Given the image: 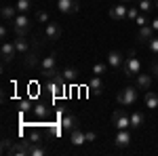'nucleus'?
Returning a JSON list of instances; mask_svg holds the SVG:
<instances>
[{"label":"nucleus","instance_id":"obj_10","mask_svg":"<svg viewBox=\"0 0 158 156\" xmlns=\"http://www.w3.org/2000/svg\"><path fill=\"white\" fill-rule=\"evenodd\" d=\"M0 55H2V61H4V63H9V61H13V57L17 55V48H15V42H4V44H2V51H0Z\"/></svg>","mask_w":158,"mask_h":156},{"label":"nucleus","instance_id":"obj_24","mask_svg":"<svg viewBox=\"0 0 158 156\" xmlns=\"http://www.w3.org/2000/svg\"><path fill=\"white\" fill-rule=\"evenodd\" d=\"M143 124V114L141 112H133L131 114V129H139Z\"/></svg>","mask_w":158,"mask_h":156},{"label":"nucleus","instance_id":"obj_32","mask_svg":"<svg viewBox=\"0 0 158 156\" xmlns=\"http://www.w3.org/2000/svg\"><path fill=\"white\" fill-rule=\"evenodd\" d=\"M36 19L40 21V23H49V13H47V11H38L36 13Z\"/></svg>","mask_w":158,"mask_h":156},{"label":"nucleus","instance_id":"obj_1","mask_svg":"<svg viewBox=\"0 0 158 156\" xmlns=\"http://www.w3.org/2000/svg\"><path fill=\"white\" fill-rule=\"evenodd\" d=\"M65 86H68V82H65V78L61 76V74H53V76H49V80H47V91H49L53 97H59L65 93Z\"/></svg>","mask_w":158,"mask_h":156},{"label":"nucleus","instance_id":"obj_9","mask_svg":"<svg viewBox=\"0 0 158 156\" xmlns=\"http://www.w3.org/2000/svg\"><path fill=\"white\" fill-rule=\"evenodd\" d=\"M127 13H129L127 4L120 2V4H116V6H112V9H110V17H112L114 21H124V19H127Z\"/></svg>","mask_w":158,"mask_h":156},{"label":"nucleus","instance_id":"obj_28","mask_svg":"<svg viewBox=\"0 0 158 156\" xmlns=\"http://www.w3.org/2000/svg\"><path fill=\"white\" fill-rule=\"evenodd\" d=\"M17 11L19 13H27L30 9H32V0H17Z\"/></svg>","mask_w":158,"mask_h":156},{"label":"nucleus","instance_id":"obj_35","mask_svg":"<svg viewBox=\"0 0 158 156\" xmlns=\"http://www.w3.org/2000/svg\"><path fill=\"white\" fill-rule=\"evenodd\" d=\"M30 108H32V101H27V99H23V101H19V110H21V112H27Z\"/></svg>","mask_w":158,"mask_h":156},{"label":"nucleus","instance_id":"obj_14","mask_svg":"<svg viewBox=\"0 0 158 156\" xmlns=\"http://www.w3.org/2000/svg\"><path fill=\"white\" fill-rule=\"evenodd\" d=\"M89 91H91V95H101L103 93V80L99 76H93L89 80Z\"/></svg>","mask_w":158,"mask_h":156},{"label":"nucleus","instance_id":"obj_12","mask_svg":"<svg viewBox=\"0 0 158 156\" xmlns=\"http://www.w3.org/2000/svg\"><path fill=\"white\" fill-rule=\"evenodd\" d=\"M114 144L118 145V148H127V145L131 144V133H129V129H118L116 137H114Z\"/></svg>","mask_w":158,"mask_h":156},{"label":"nucleus","instance_id":"obj_23","mask_svg":"<svg viewBox=\"0 0 158 156\" xmlns=\"http://www.w3.org/2000/svg\"><path fill=\"white\" fill-rule=\"evenodd\" d=\"M34 116H36L38 120H44L49 116V108H47L44 103H36V106H34Z\"/></svg>","mask_w":158,"mask_h":156},{"label":"nucleus","instance_id":"obj_26","mask_svg":"<svg viewBox=\"0 0 158 156\" xmlns=\"http://www.w3.org/2000/svg\"><path fill=\"white\" fill-rule=\"evenodd\" d=\"M27 141H32V144L42 141V131H40V129H30V131H27Z\"/></svg>","mask_w":158,"mask_h":156},{"label":"nucleus","instance_id":"obj_37","mask_svg":"<svg viewBox=\"0 0 158 156\" xmlns=\"http://www.w3.org/2000/svg\"><path fill=\"white\" fill-rule=\"evenodd\" d=\"M6 36H9V27L2 25V27H0V38H6Z\"/></svg>","mask_w":158,"mask_h":156},{"label":"nucleus","instance_id":"obj_27","mask_svg":"<svg viewBox=\"0 0 158 156\" xmlns=\"http://www.w3.org/2000/svg\"><path fill=\"white\" fill-rule=\"evenodd\" d=\"M137 6H139V11H141V13H150L152 9H154L152 0H137Z\"/></svg>","mask_w":158,"mask_h":156},{"label":"nucleus","instance_id":"obj_40","mask_svg":"<svg viewBox=\"0 0 158 156\" xmlns=\"http://www.w3.org/2000/svg\"><path fill=\"white\" fill-rule=\"evenodd\" d=\"M152 72H154V74L158 76V63H154V68H152Z\"/></svg>","mask_w":158,"mask_h":156},{"label":"nucleus","instance_id":"obj_19","mask_svg":"<svg viewBox=\"0 0 158 156\" xmlns=\"http://www.w3.org/2000/svg\"><path fill=\"white\" fill-rule=\"evenodd\" d=\"M154 32H156V30H154L152 25H141V27H139V40H141V42H150V40L154 38Z\"/></svg>","mask_w":158,"mask_h":156},{"label":"nucleus","instance_id":"obj_16","mask_svg":"<svg viewBox=\"0 0 158 156\" xmlns=\"http://www.w3.org/2000/svg\"><path fill=\"white\" fill-rule=\"evenodd\" d=\"M152 86V76L148 72H139L137 74V89H141V91H148Z\"/></svg>","mask_w":158,"mask_h":156},{"label":"nucleus","instance_id":"obj_2","mask_svg":"<svg viewBox=\"0 0 158 156\" xmlns=\"http://www.w3.org/2000/svg\"><path fill=\"white\" fill-rule=\"evenodd\" d=\"M141 72V61L137 59V55H135V51L129 53V57L124 59V65H122V74L127 76V78H137V74Z\"/></svg>","mask_w":158,"mask_h":156},{"label":"nucleus","instance_id":"obj_36","mask_svg":"<svg viewBox=\"0 0 158 156\" xmlns=\"http://www.w3.org/2000/svg\"><path fill=\"white\" fill-rule=\"evenodd\" d=\"M11 139H2V152H4V154H9V150H11Z\"/></svg>","mask_w":158,"mask_h":156},{"label":"nucleus","instance_id":"obj_3","mask_svg":"<svg viewBox=\"0 0 158 156\" xmlns=\"http://www.w3.org/2000/svg\"><path fill=\"white\" fill-rule=\"evenodd\" d=\"M11 23H13V32H15L17 36H25V34L30 32V27H32L27 13H17V17L13 19Z\"/></svg>","mask_w":158,"mask_h":156},{"label":"nucleus","instance_id":"obj_31","mask_svg":"<svg viewBox=\"0 0 158 156\" xmlns=\"http://www.w3.org/2000/svg\"><path fill=\"white\" fill-rule=\"evenodd\" d=\"M139 6H131V9H129V13H127V19H129V21H135V19H137V17H139Z\"/></svg>","mask_w":158,"mask_h":156},{"label":"nucleus","instance_id":"obj_5","mask_svg":"<svg viewBox=\"0 0 158 156\" xmlns=\"http://www.w3.org/2000/svg\"><path fill=\"white\" fill-rule=\"evenodd\" d=\"M112 122H114L116 129H129L131 127V116L127 112H122V110H116L112 114Z\"/></svg>","mask_w":158,"mask_h":156},{"label":"nucleus","instance_id":"obj_13","mask_svg":"<svg viewBox=\"0 0 158 156\" xmlns=\"http://www.w3.org/2000/svg\"><path fill=\"white\" fill-rule=\"evenodd\" d=\"M44 36H47V40H59V36H61L59 23L49 21V23H47V30H44Z\"/></svg>","mask_w":158,"mask_h":156},{"label":"nucleus","instance_id":"obj_22","mask_svg":"<svg viewBox=\"0 0 158 156\" xmlns=\"http://www.w3.org/2000/svg\"><path fill=\"white\" fill-rule=\"evenodd\" d=\"M44 154H47V148L42 145V141L30 144V156H44Z\"/></svg>","mask_w":158,"mask_h":156},{"label":"nucleus","instance_id":"obj_8","mask_svg":"<svg viewBox=\"0 0 158 156\" xmlns=\"http://www.w3.org/2000/svg\"><path fill=\"white\" fill-rule=\"evenodd\" d=\"M57 9L61 13H78L80 11V2L78 0H57Z\"/></svg>","mask_w":158,"mask_h":156},{"label":"nucleus","instance_id":"obj_41","mask_svg":"<svg viewBox=\"0 0 158 156\" xmlns=\"http://www.w3.org/2000/svg\"><path fill=\"white\" fill-rule=\"evenodd\" d=\"M120 2H124V4H127V2H133V0H120Z\"/></svg>","mask_w":158,"mask_h":156},{"label":"nucleus","instance_id":"obj_6","mask_svg":"<svg viewBox=\"0 0 158 156\" xmlns=\"http://www.w3.org/2000/svg\"><path fill=\"white\" fill-rule=\"evenodd\" d=\"M59 127L63 131H74V129H78V118L74 116L72 112H63L61 120H59Z\"/></svg>","mask_w":158,"mask_h":156},{"label":"nucleus","instance_id":"obj_4","mask_svg":"<svg viewBox=\"0 0 158 156\" xmlns=\"http://www.w3.org/2000/svg\"><path fill=\"white\" fill-rule=\"evenodd\" d=\"M137 97H139L137 86H124L120 93H118V103L120 106H133L135 101H137Z\"/></svg>","mask_w":158,"mask_h":156},{"label":"nucleus","instance_id":"obj_17","mask_svg":"<svg viewBox=\"0 0 158 156\" xmlns=\"http://www.w3.org/2000/svg\"><path fill=\"white\" fill-rule=\"evenodd\" d=\"M40 63H42V70H44V72H55V70H57V55L51 53L49 57H44Z\"/></svg>","mask_w":158,"mask_h":156},{"label":"nucleus","instance_id":"obj_29","mask_svg":"<svg viewBox=\"0 0 158 156\" xmlns=\"http://www.w3.org/2000/svg\"><path fill=\"white\" fill-rule=\"evenodd\" d=\"M36 63H38V55L36 53H27V55H25V65H27V68H34Z\"/></svg>","mask_w":158,"mask_h":156},{"label":"nucleus","instance_id":"obj_15","mask_svg":"<svg viewBox=\"0 0 158 156\" xmlns=\"http://www.w3.org/2000/svg\"><path fill=\"white\" fill-rule=\"evenodd\" d=\"M13 42H15V48H17L19 55H27L30 53V40L25 36H17V40H13Z\"/></svg>","mask_w":158,"mask_h":156},{"label":"nucleus","instance_id":"obj_25","mask_svg":"<svg viewBox=\"0 0 158 156\" xmlns=\"http://www.w3.org/2000/svg\"><path fill=\"white\" fill-rule=\"evenodd\" d=\"M61 76L65 78V82H76V78H78V72H76L74 68H65V70L61 72Z\"/></svg>","mask_w":158,"mask_h":156},{"label":"nucleus","instance_id":"obj_30","mask_svg":"<svg viewBox=\"0 0 158 156\" xmlns=\"http://www.w3.org/2000/svg\"><path fill=\"white\" fill-rule=\"evenodd\" d=\"M106 70H108V65H106V63H101V61H97V63L93 65V74H95V76H101V74H106Z\"/></svg>","mask_w":158,"mask_h":156},{"label":"nucleus","instance_id":"obj_38","mask_svg":"<svg viewBox=\"0 0 158 156\" xmlns=\"http://www.w3.org/2000/svg\"><path fill=\"white\" fill-rule=\"evenodd\" d=\"M95 139H97V135H95V133H93V131H86V141H95Z\"/></svg>","mask_w":158,"mask_h":156},{"label":"nucleus","instance_id":"obj_33","mask_svg":"<svg viewBox=\"0 0 158 156\" xmlns=\"http://www.w3.org/2000/svg\"><path fill=\"white\" fill-rule=\"evenodd\" d=\"M135 23L139 25V27L141 25H148V13H139V17L135 19Z\"/></svg>","mask_w":158,"mask_h":156},{"label":"nucleus","instance_id":"obj_11","mask_svg":"<svg viewBox=\"0 0 158 156\" xmlns=\"http://www.w3.org/2000/svg\"><path fill=\"white\" fill-rule=\"evenodd\" d=\"M124 59H127V57H122V53H118V51H110L108 65H110V68H114V70H118V68L124 65Z\"/></svg>","mask_w":158,"mask_h":156},{"label":"nucleus","instance_id":"obj_34","mask_svg":"<svg viewBox=\"0 0 158 156\" xmlns=\"http://www.w3.org/2000/svg\"><path fill=\"white\" fill-rule=\"evenodd\" d=\"M150 51H152V55H158V36L150 40Z\"/></svg>","mask_w":158,"mask_h":156},{"label":"nucleus","instance_id":"obj_39","mask_svg":"<svg viewBox=\"0 0 158 156\" xmlns=\"http://www.w3.org/2000/svg\"><path fill=\"white\" fill-rule=\"evenodd\" d=\"M150 25H152V27H154V30H156V32H158V17H156V19H154V21H152V23H150Z\"/></svg>","mask_w":158,"mask_h":156},{"label":"nucleus","instance_id":"obj_7","mask_svg":"<svg viewBox=\"0 0 158 156\" xmlns=\"http://www.w3.org/2000/svg\"><path fill=\"white\" fill-rule=\"evenodd\" d=\"M30 144L32 141H15L11 145V150H9V154L11 156H30Z\"/></svg>","mask_w":158,"mask_h":156},{"label":"nucleus","instance_id":"obj_18","mask_svg":"<svg viewBox=\"0 0 158 156\" xmlns=\"http://www.w3.org/2000/svg\"><path fill=\"white\" fill-rule=\"evenodd\" d=\"M70 141H72L74 145L86 144V133L80 131V127H78V129H74V131H70Z\"/></svg>","mask_w":158,"mask_h":156},{"label":"nucleus","instance_id":"obj_21","mask_svg":"<svg viewBox=\"0 0 158 156\" xmlns=\"http://www.w3.org/2000/svg\"><path fill=\"white\" fill-rule=\"evenodd\" d=\"M17 6H11V4H4V6H2V19H4V21H13V19H15V17H17Z\"/></svg>","mask_w":158,"mask_h":156},{"label":"nucleus","instance_id":"obj_20","mask_svg":"<svg viewBox=\"0 0 158 156\" xmlns=\"http://www.w3.org/2000/svg\"><path fill=\"white\" fill-rule=\"evenodd\" d=\"M143 101H146V108L156 110V108H158V93H154V91H146Z\"/></svg>","mask_w":158,"mask_h":156}]
</instances>
